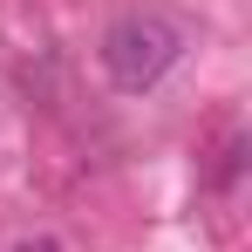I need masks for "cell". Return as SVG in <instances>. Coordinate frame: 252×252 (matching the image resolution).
I'll list each match as a JSON object with an SVG mask.
<instances>
[{"label":"cell","instance_id":"7a4b0ae2","mask_svg":"<svg viewBox=\"0 0 252 252\" xmlns=\"http://www.w3.org/2000/svg\"><path fill=\"white\" fill-rule=\"evenodd\" d=\"M239 164H246V136L232 129V136H225V150H218V170H211V177H218V191H232V184H239Z\"/></svg>","mask_w":252,"mask_h":252},{"label":"cell","instance_id":"3957f363","mask_svg":"<svg viewBox=\"0 0 252 252\" xmlns=\"http://www.w3.org/2000/svg\"><path fill=\"white\" fill-rule=\"evenodd\" d=\"M14 252H68V246H62V239H48V232H34V239H21Z\"/></svg>","mask_w":252,"mask_h":252},{"label":"cell","instance_id":"6da1fadb","mask_svg":"<svg viewBox=\"0 0 252 252\" xmlns=\"http://www.w3.org/2000/svg\"><path fill=\"white\" fill-rule=\"evenodd\" d=\"M102 75L123 89V95H143V89H157L184 62V28L164 21V14H150V7H136V14H116L109 28H102Z\"/></svg>","mask_w":252,"mask_h":252}]
</instances>
